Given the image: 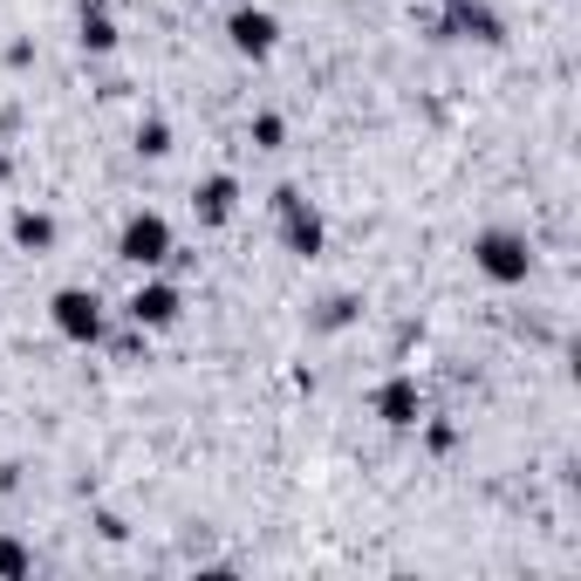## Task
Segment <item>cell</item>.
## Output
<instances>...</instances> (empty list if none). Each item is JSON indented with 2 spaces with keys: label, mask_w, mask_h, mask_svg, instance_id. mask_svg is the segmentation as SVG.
<instances>
[{
  "label": "cell",
  "mask_w": 581,
  "mask_h": 581,
  "mask_svg": "<svg viewBox=\"0 0 581 581\" xmlns=\"http://www.w3.org/2000/svg\"><path fill=\"white\" fill-rule=\"evenodd\" d=\"M179 308H185V301H179V288H171V281H144L131 294V322L137 328H171V322H179Z\"/></svg>",
  "instance_id": "cell-7"
},
{
  "label": "cell",
  "mask_w": 581,
  "mask_h": 581,
  "mask_svg": "<svg viewBox=\"0 0 581 581\" xmlns=\"http://www.w3.org/2000/svg\"><path fill=\"white\" fill-rule=\"evenodd\" d=\"M117 254L131 261V267H158V261H171V226H165L158 213H137L131 226H123Z\"/></svg>",
  "instance_id": "cell-4"
},
{
  "label": "cell",
  "mask_w": 581,
  "mask_h": 581,
  "mask_svg": "<svg viewBox=\"0 0 581 581\" xmlns=\"http://www.w3.org/2000/svg\"><path fill=\"white\" fill-rule=\"evenodd\" d=\"M246 137H254L261 150H281V137H288V123H281V117H254V131H246Z\"/></svg>",
  "instance_id": "cell-14"
},
{
  "label": "cell",
  "mask_w": 581,
  "mask_h": 581,
  "mask_svg": "<svg viewBox=\"0 0 581 581\" xmlns=\"http://www.w3.org/2000/svg\"><path fill=\"white\" fill-rule=\"evenodd\" d=\"M472 261H479V274H486V281H499V288H520L526 274H534V246H526L520 233H479Z\"/></svg>",
  "instance_id": "cell-1"
},
{
  "label": "cell",
  "mask_w": 581,
  "mask_h": 581,
  "mask_svg": "<svg viewBox=\"0 0 581 581\" xmlns=\"http://www.w3.org/2000/svg\"><path fill=\"white\" fill-rule=\"evenodd\" d=\"M137 150H144V158H165V150H171V123H158V117L137 123Z\"/></svg>",
  "instance_id": "cell-12"
},
{
  "label": "cell",
  "mask_w": 581,
  "mask_h": 581,
  "mask_svg": "<svg viewBox=\"0 0 581 581\" xmlns=\"http://www.w3.org/2000/svg\"><path fill=\"white\" fill-rule=\"evenodd\" d=\"M274 213H281V240H288V254H301V261H315L322 254V240H328V226H322V213L301 198L294 185H281L274 192Z\"/></svg>",
  "instance_id": "cell-2"
},
{
  "label": "cell",
  "mask_w": 581,
  "mask_h": 581,
  "mask_svg": "<svg viewBox=\"0 0 581 581\" xmlns=\"http://www.w3.org/2000/svg\"><path fill=\"white\" fill-rule=\"evenodd\" d=\"M445 35H472V41H499L507 28H499V14L486 8V0H459V8H445Z\"/></svg>",
  "instance_id": "cell-8"
},
{
  "label": "cell",
  "mask_w": 581,
  "mask_h": 581,
  "mask_svg": "<svg viewBox=\"0 0 581 581\" xmlns=\"http://www.w3.org/2000/svg\"><path fill=\"white\" fill-rule=\"evenodd\" d=\"M445 8H459V0H445Z\"/></svg>",
  "instance_id": "cell-17"
},
{
  "label": "cell",
  "mask_w": 581,
  "mask_h": 581,
  "mask_svg": "<svg viewBox=\"0 0 581 581\" xmlns=\"http://www.w3.org/2000/svg\"><path fill=\"white\" fill-rule=\"evenodd\" d=\"M14 246H28V254H48V246H56V219L48 213H14Z\"/></svg>",
  "instance_id": "cell-11"
},
{
  "label": "cell",
  "mask_w": 581,
  "mask_h": 581,
  "mask_svg": "<svg viewBox=\"0 0 581 581\" xmlns=\"http://www.w3.org/2000/svg\"><path fill=\"white\" fill-rule=\"evenodd\" d=\"M376 417H384L390 432H411V424L424 417V390H417V376H390V384L376 390Z\"/></svg>",
  "instance_id": "cell-6"
},
{
  "label": "cell",
  "mask_w": 581,
  "mask_h": 581,
  "mask_svg": "<svg viewBox=\"0 0 581 581\" xmlns=\"http://www.w3.org/2000/svg\"><path fill=\"white\" fill-rule=\"evenodd\" d=\"M233 206H240V185L226 179V171H213V179L192 192V213L206 219V226H226V219H233Z\"/></svg>",
  "instance_id": "cell-9"
},
{
  "label": "cell",
  "mask_w": 581,
  "mask_h": 581,
  "mask_svg": "<svg viewBox=\"0 0 581 581\" xmlns=\"http://www.w3.org/2000/svg\"><path fill=\"white\" fill-rule=\"evenodd\" d=\"M28 568H35V554H28V547H21V541H0V574H8V581H21Z\"/></svg>",
  "instance_id": "cell-13"
},
{
  "label": "cell",
  "mask_w": 581,
  "mask_h": 581,
  "mask_svg": "<svg viewBox=\"0 0 581 581\" xmlns=\"http://www.w3.org/2000/svg\"><path fill=\"white\" fill-rule=\"evenodd\" d=\"M75 41H83L89 56H110V48H117V21H110L104 8H96V0H83V21H75Z\"/></svg>",
  "instance_id": "cell-10"
},
{
  "label": "cell",
  "mask_w": 581,
  "mask_h": 581,
  "mask_svg": "<svg viewBox=\"0 0 581 581\" xmlns=\"http://www.w3.org/2000/svg\"><path fill=\"white\" fill-rule=\"evenodd\" d=\"M349 315H356V301H349V294H342V301H328V315H322V328H342Z\"/></svg>",
  "instance_id": "cell-15"
},
{
  "label": "cell",
  "mask_w": 581,
  "mask_h": 581,
  "mask_svg": "<svg viewBox=\"0 0 581 581\" xmlns=\"http://www.w3.org/2000/svg\"><path fill=\"white\" fill-rule=\"evenodd\" d=\"M0 179H8V150H0Z\"/></svg>",
  "instance_id": "cell-16"
},
{
  "label": "cell",
  "mask_w": 581,
  "mask_h": 581,
  "mask_svg": "<svg viewBox=\"0 0 581 581\" xmlns=\"http://www.w3.org/2000/svg\"><path fill=\"white\" fill-rule=\"evenodd\" d=\"M226 41H233L240 48V56H274V41H281V21H274L267 8H240L233 21H226Z\"/></svg>",
  "instance_id": "cell-5"
},
{
  "label": "cell",
  "mask_w": 581,
  "mask_h": 581,
  "mask_svg": "<svg viewBox=\"0 0 581 581\" xmlns=\"http://www.w3.org/2000/svg\"><path fill=\"white\" fill-rule=\"evenodd\" d=\"M48 308H56V328L69 342H96V336H104V301H96L89 288H62Z\"/></svg>",
  "instance_id": "cell-3"
}]
</instances>
